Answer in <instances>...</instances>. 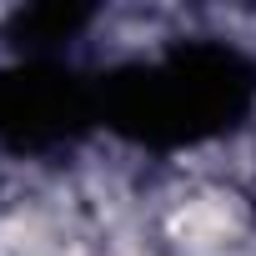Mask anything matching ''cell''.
I'll return each mask as SVG.
<instances>
[{
	"instance_id": "obj_1",
	"label": "cell",
	"mask_w": 256,
	"mask_h": 256,
	"mask_svg": "<svg viewBox=\"0 0 256 256\" xmlns=\"http://www.w3.org/2000/svg\"><path fill=\"white\" fill-rule=\"evenodd\" d=\"M171 236L191 256H226V246L241 241V206L231 196H196L171 216Z\"/></svg>"
}]
</instances>
